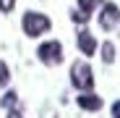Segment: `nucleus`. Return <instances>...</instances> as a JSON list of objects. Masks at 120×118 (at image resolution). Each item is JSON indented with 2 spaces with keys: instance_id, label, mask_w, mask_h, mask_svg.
<instances>
[{
  "instance_id": "1",
  "label": "nucleus",
  "mask_w": 120,
  "mask_h": 118,
  "mask_svg": "<svg viewBox=\"0 0 120 118\" xmlns=\"http://www.w3.org/2000/svg\"><path fill=\"white\" fill-rule=\"evenodd\" d=\"M21 29H24L26 37L37 39V37H42V34H47L52 29V21H50V16L39 13V11H26L24 18H21Z\"/></svg>"
},
{
  "instance_id": "2",
  "label": "nucleus",
  "mask_w": 120,
  "mask_h": 118,
  "mask_svg": "<svg viewBox=\"0 0 120 118\" xmlns=\"http://www.w3.org/2000/svg\"><path fill=\"white\" fill-rule=\"evenodd\" d=\"M71 84L78 89V92H89L94 89V71L86 61H76L71 66Z\"/></svg>"
},
{
  "instance_id": "3",
  "label": "nucleus",
  "mask_w": 120,
  "mask_h": 118,
  "mask_svg": "<svg viewBox=\"0 0 120 118\" xmlns=\"http://www.w3.org/2000/svg\"><path fill=\"white\" fill-rule=\"evenodd\" d=\"M37 58L42 61L45 66H57L63 63V45L57 42V39H47L37 47Z\"/></svg>"
},
{
  "instance_id": "4",
  "label": "nucleus",
  "mask_w": 120,
  "mask_h": 118,
  "mask_svg": "<svg viewBox=\"0 0 120 118\" xmlns=\"http://www.w3.org/2000/svg\"><path fill=\"white\" fill-rule=\"evenodd\" d=\"M99 29L105 32H112L117 24H120V8L115 3H99Z\"/></svg>"
},
{
  "instance_id": "5",
  "label": "nucleus",
  "mask_w": 120,
  "mask_h": 118,
  "mask_svg": "<svg viewBox=\"0 0 120 118\" xmlns=\"http://www.w3.org/2000/svg\"><path fill=\"white\" fill-rule=\"evenodd\" d=\"M76 47L81 50V55H86V58H91L94 53H97V37L89 32V29H78V34H76Z\"/></svg>"
},
{
  "instance_id": "6",
  "label": "nucleus",
  "mask_w": 120,
  "mask_h": 118,
  "mask_svg": "<svg viewBox=\"0 0 120 118\" xmlns=\"http://www.w3.org/2000/svg\"><path fill=\"white\" fill-rule=\"evenodd\" d=\"M76 102H78V108H81V110H89V113L102 110V105H105V100H102L99 94H94L91 89H89V92H78Z\"/></svg>"
},
{
  "instance_id": "7",
  "label": "nucleus",
  "mask_w": 120,
  "mask_h": 118,
  "mask_svg": "<svg viewBox=\"0 0 120 118\" xmlns=\"http://www.w3.org/2000/svg\"><path fill=\"white\" fill-rule=\"evenodd\" d=\"M99 55H102V63H112L115 61V55H117V50H115V45L112 42H102V47H99Z\"/></svg>"
},
{
  "instance_id": "8",
  "label": "nucleus",
  "mask_w": 120,
  "mask_h": 118,
  "mask_svg": "<svg viewBox=\"0 0 120 118\" xmlns=\"http://www.w3.org/2000/svg\"><path fill=\"white\" fill-rule=\"evenodd\" d=\"M99 3H102V0H78V11H84L86 16H91L99 8Z\"/></svg>"
},
{
  "instance_id": "9",
  "label": "nucleus",
  "mask_w": 120,
  "mask_h": 118,
  "mask_svg": "<svg viewBox=\"0 0 120 118\" xmlns=\"http://www.w3.org/2000/svg\"><path fill=\"white\" fill-rule=\"evenodd\" d=\"M16 102H18V94H16L13 89H8V92H5L3 97H0V105H3L5 110H11V108H13Z\"/></svg>"
},
{
  "instance_id": "10",
  "label": "nucleus",
  "mask_w": 120,
  "mask_h": 118,
  "mask_svg": "<svg viewBox=\"0 0 120 118\" xmlns=\"http://www.w3.org/2000/svg\"><path fill=\"white\" fill-rule=\"evenodd\" d=\"M8 84H11V68L5 61H0V89H5Z\"/></svg>"
},
{
  "instance_id": "11",
  "label": "nucleus",
  "mask_w": 120,
  "mask_h": 118,
  "mask_svg": "<svg viewBox=\"0 0 120 118\" xmlns=\"http://www.w3.org/2000/svg\"><path fill=\"white\" fill-rule=\"evenodd\" d=\"M71 21H73V24H81V26H84V24L89 21V16H86L84 11H78V8H76V11H71Z\"/></svg>"
},
{
  "instance_id": "12",
  "label": "nucleus",
  "mask_w": 120,
  "mask_h": 118,
  "mask_svg": "<svg viewBox=\"0 0 120 118\" xmlns=\"http://www.w3.org/2000/svg\"><path fill=\"white\" fill-rule=\"evenodd\" d=\"M16 8V0H0V13H11Z\"/></svg>"
},
{
  "instance_id": "13",
  "label": "nucleus",
  "mask_w": 120,
  "mask_h": 118,
  "mask_svg": "<svg viewBox=\"0 0 120 118\" xmlns=\"http://www.w3.org/2000/svg\"><path fill=\"white\" fill-rule=\"evenodd\" d=\"M110 113H112V118H120V100H115V102H112Z\"/></svg>"
},
{
  "instance_id": "14",
  "label": "nucleus",
  "mask_w": 120,
  "mask_h": 118,
  "mask_svg": "<svg viewBox=\"0 0 120 118\" xmlns=\"http://www.w3.org/2000/svg\"><path fill=\"white\" fill-rule=\"evenodd\" d=\"M8 118H24V115H21V113H16V110L11 108V110H8Z\"/></svg>"
}]
</instances>
